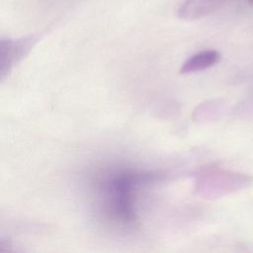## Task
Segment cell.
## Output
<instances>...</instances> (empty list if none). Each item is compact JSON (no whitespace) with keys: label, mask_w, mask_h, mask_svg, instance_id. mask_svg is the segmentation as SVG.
<instances>
[{"label":"cell","mask_w":253,"mask_h":253,"mask_svg":"<svg viewBox=\"0 0 253 253\" xmlns=\"http://www.w3.org/2000/svg\"><path fill=\"white\" fill-rule=\"evenodd\" d=\"M220 53L213 49H207L193 54L189 57L180 69V73H193L208 69L220 60Z\"/></svg>","instance_id":"cell-3"},{"label":"cell","mask_w":253,"mask_h":253,"mask_svg":"<svg viewBox=\"0 0 253 253\" xmlns=\"http://www.w3.org/2000/svg\"><path fill=\"white\" fill-rule=\"evenodd\" d=\"M224 0H184L178 16L184 20H197L215 12Z\"/></svg>","instance_id":"cell-2"},{"label":"cell","mask_w":253,"mask_h":253,"mask_svg":"<svg viewBox=\"0 0 253 253\" xmlns=\"http://www.w3.org/2000/svg\"><path fill=\"white\" fill-rule=\"evenodd\" d=\"M249 1H250V2H253V0H249Z\"/></svg>","instance_id":"cell-4"},{"label":"cell","mask_w":253,"mask_h":253,"mask_svg":"<svg viewBox=\"0 0 253 253\" xmlns=\"http://www.w3.org/2000/svg\"><path fill=\"white\" fill-rule=\"evenodd\" d=\"M151 180L148 173L126 170L118 173L109 184L112 196V208L116 217L125 223H131L135 219L133 210V190L140 184Z\"/></svg>","instance_id":"cell-1"}]
</instances>
